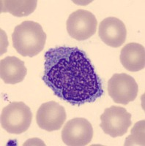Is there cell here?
Returning a JSON list of instances; mask_svg holds the SVG:
<instances>
[{
  "label": "cell",
  "mask_w": 145,
  "mask_h": 146,
  "mask_svg": "<svg viewBox=\"0 0 145 146\" xmlns=\"http://www.w3.org/2000/svg\"><path fill=\"white\" fill-rule=\"evenodd\" d=\"M43 80L53 94L73 105L94 102L104 94L103 84L84 51L57 47L45 52Z\"/></svg>",
  "instance_id": "6da1fadb"
},
{
  "label": "cell",
  "mask_w": 145,
  "mask_h": 146,
  "mask_svg": "<svg viewBox=\"0 0 145 146\" xmlns=\"http://www.w3.org/2000/svg\"><path fill=\"white\" fill-rule=\"evenodd\" d=\"M12 40L13 46L19 54L32 58L43 50L46 34L38 23L25 21L15 27Z\"/></svg>",
  "instance_id": "7a4b0ae2"
},
{
  "label": "cell",
  "mask_w": 145,
  "mask_h": 146,
  "mask_svg": "<svg viewBox=\"0 0 145 146\" xmlns=\"http://www.w3.org/2000/svg\"><path fill=\"white\" fill-rule=\"evenodd\" d=\"M1 126L10 134L20 135L29 128L32 120L30 108L22 102H11L3 108Z\"/></svg>",
  "instance_id": "3957f363"
},
{
  "label": "cell",
  "mask_w": 145,
  "mask_h": 146,
  "mask_svg": "<svg viewBox=\"0 0 145 146\" xmlns=\"http://www.w3.org/2000/svg\"><path fill=\"white\" fill-rule=\"evenodd\" d=\"M100 126L105 134L112 137H122L131 126V114L122 107L112 106L106 108L100 115Z\"/></svg>",
  "instance_id": "277c9868"
},
{
  "label": "cell",
  "mask_w": 145,
  "mask_h": 146,
  "mask_svg": "<svg viewBox=\"0 0 145 146\" xmlns=\"http://www.w3.org/2000/svg\"><path fill=\"white\" fill-rule=\"evenodd\" d=\"M138 86L135 79L125 73L114 74L108 82V92L114 102L126 105L136 98Z\"/></svg>",
  "instance_id": "5b68a950"
},
{
  "label": "cell",
  "mask_w": 145,
  "mask_h": 146,
  "mask_svg": "<svg viewBox=\"0 0 145 146\" xmlns=\"http://www.w3.org/2000/svg\"><path fill=\"white\" fill-rule=\"evenodd\" d=\"M66 26L68 35L72 38L83 41L95 35L98 21L92 13L80 9L70 14Z\"/></svg>",
  "instance_id": "8992f818"
},
{
  "label": "cell",
  "mask_w": 145,
  "mask_h": 146,
  "mask_svg": "<svg viewBox=\"0 0 145 146\" xmlns=\"http://www.w3.org/2000/svg\"><path fill=\"white\" fill-rule=\"evenodd\" d=\"M93 137V128L84 118H75L65 123L62 131V139L66 145L84 146Z\"/></svg>",
  "instance_id": "52a82bcc"
},
{
  "label": "cell",
  "mask_w": 145,
  "mask_h": 146,
  "mask_svg": "<svg viewBox=\"0 0 145 146\" xmlns=\"http://www.w3.org/2000/svg\"><path fill=\"white\" fill-rule=\"evenodd\" d=\"M67 118L64 107L54 101L42 104L36 114L37 126L47 131L59 130Z\"/></svg>",
  "instance_id": "ba28073f"
},
{
  "label": "cell",
  "mask_w": 145,
  "mask_h": 146,
  "mask_svg": "<svg viewBox=\"0 0 145 146\" xmlns=\"http://www.w3.org/2000/svg\"><path fill=\"white\" fill-rule=\"evenodd\" d=\"M98 35L106 45L119 48L126 40L127 29L123 22L119 18L108 17L100 22Z\"/></svg>",
  "instance_id": "9c48e42d"
},
{
  "label": "cell",
  "mask_w": 145,
  "mask_h": 146,
  "mask_svg": "<svg viewBox=\"0 0 145 146\" xmlns=\"http://www.w3.org/2000/svg\"><path fill=\"white\" fill-rule=\"evenodd\" d=\"M27 74L24 62L15 56H7L0 62V76L6 84L23 81Z\"/></svg>",
  "instance_id": "30bf717a"
},
{
  "label": "cell",
  "mask_w": 145,
  "mask_h": 146,
  "mask_svg": "<svg viewBox=\"0 0 145 146\" xmlns=\"http://www.w3.org/2000/svg\"><path fill=\"white\" fill-rule=\"evenodd\" d=\"M120 62L130 72H138L145 67V48L136 42L125 45L121 50Z\"/></svg>",
  "instance_id": "8fae6325"
},
{
  "label": "cell",
  "mask_w": 145,
  "mask_h": 146,
  "mask_svg": "<svg viewBox=\"0 0 145 146\" xmlns=\"http://www.w3.org/2000/svg\"><path fill=\"white\" fill-rule=\"evenodd\" d=\"M1 3V13H9L13 16L23 17L32 13L37 7L36 0H3Z\"/></svg>",
  "instance_id": "7c38bea8"
},
{
  "label": "cell",
  "mask_w": 145,
  "mask_h": 146,
  "mask_svg": "<svg viewBox=\"0 0 145 146\" xmlns=\"http://www.w3.org/2000/svg\"><path fill=\"white\" fill-rule=\"evenodd\" d=\"M144 120L136 123L124 145H144Z\"/></svg>",
  "instance_id": "4fadbf2b"
}]
</instances>
